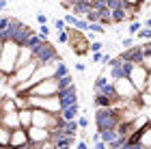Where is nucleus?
<instances>
[{
    "label": "nucleus",
    "instance_id": "nucleus-29",
    "mask_svg": "<svg viewBox=\"0 0 151 149\" xmlns=\"http://www.w3.org/2000/svg\"><path fill=\"white\" fill-rule=\"evenodd\" d=\"M54 28H56V32H58V30H65V28H67L65 19H56V22H54Z\"/></svg>",
    "mask_w": 151,
    "mask_h": 149
},
{
    "label": "nucleus",
    "instance_id": "nucleus-33",
    "mask_svg": "<svg viewBox=\"0 0 151 149\" xmlns=\"http://www.w3.org/2000/svg\"><path fill=\"white\" fill-rule=\"evenodd\" d=\"M78 149H86V143H82V140H78V143H73Z\"/></svg>",
    "mask_w": 151,
    "mask_h": 149
},
{
    "label": "nucleus",
    "instance_id": "nucleus-34",
    "mask_svg": "<svg viewBox=\"0 0 151 149\" xmlns=\"http://www.w3.org/2000/svg\"><path fill=\"white\" fill-rule=\"evenodd\" d=\"M76 69H78V71H84L86 67H84V63H76Z\"/></svg>",
    "mask_w": 151,
    "mask_h": 149
},
{
    "label": "nucleus",
    "instance_id": "nucleus-12",
    "mask_svg": "<svg viewBox=\"0 0 151 149\" xmlns=\"http://www.w3.org/2000/svg\"><path fill=\"white\" fill-rule=\"evenodd\" d=\"M58 114L63 117L65 121H71V119H78V114H80V106H78V101L76 104H69V106H63L58 110Z\"/></svg>",
    "mask_w": 151,
    "mask_h": 149
},
{
    "label": "nucleus",
    "instance_id": "nucleus-5",
    "mask_svg": "<svg viewBox=\"0 0 151 149\" xmlns=\"http://www.w3.org/2000/svg\"><path fill=\"white\" fill-rule=\"evenodd\" d=\"M112 89L116 93V97H121V99H134V97H138V91H136V86L132 84V80H129L127 76L112 78Z\"/></svg>",
    "mask_w": 151,
    "mask_h": 149
},
{
    "label": "nucleus",
    "instance_id": "nucleus-23",
    "mask_svg": "<svg viewBox=\"0 0 151 149\" xmlns=\"http://www.w3.org/2000/svg\"><path fill=\"white\" fill-rule=\"evenodd\" d=\"M140 22H136V19H132V22H129V28H127V32H129V35H136V32H138L140 30Z\"/></svg>",
    "mask_w": 151,
    "mask_h": 149
},
{
    "label": "nucleus",
    "instance_id": "nucleus-2",
    "mask_svg": "<svg viewBox=\"0 0 151 149\" xmlns=\"http://www.w3.org/2000/svg\"><path fill=\"white\" fill-rule=\"evenodd\" d=\"M67 43L71 45V52L76 54V56H84V54H88L91 50H88V39L84 35V30H78V28H73V26H67Z\"/></svg>",
    "mask_w": 151,
    "mask_h": 149
},
{
    "label": "nucleus",
    "instance_id": "nucleus-36",
    "mask_svg": "<svg viewBox=\"0 0 151 149\" xmlns=\"http://www.w3.org/2000/svg\"><path fill=\"white\" fill-rule=\"evenodd\" d=\"M142 26H147V28H151V17H147V19H145V24H142Z\"/></svg>",
    "mask_w": 151,
    "mask_h": 149
},
{
    "label": "nucleus",
    "instance_id": "nucleus-11",
    "mask_svg": "<svg viewBox=\"0 0 151 149\" xmlns=\"http://www.w3.org/2000/svg\"><path fill=\"white\" fill-rule=\"evenodd\" d=\"M0 123L6 125L9 130H15V127L22 125V123H19V117H17V110H11V112H0Z\"/></svg>",
    "mask_w": 151,
    "mask_h": 149
},
{
    "label": "nucleus",
    "instance_id": "nucleus-17",
    "mask_svg": "<svg viewBox=\"0 0 151 149\" xmlns=\"http://www.w3.org/2000/svg\"><path fill=\"white\" fill-rule=\"evenodd\" d=\"M86 32H97V35H104L106 28H104V24H99V22H88Z\"/></svg>",
    "mask_w": 151,
    "mask_h": 149
},
{
    "label": "nucleus",
    "instance_id": "nucleus-9",
    "mask_svg": "<svg viewBox=\"0 0 151 149\" xmlns=\"http://www.w3.org/2000/svg\"><path fill=\"white\" fill-rule=\"evenodd\" d=\"M56 95H58V99H60V104H63V106H69V104H76V101H78V89H76V84L71 82L69 86L60 89Z\"/></svg>",
    "mask_w": 151,
    "mask_h": 149
},
{
    "label": "nucleus",
    "instance_id": "nucleus-1",
    "mask_svg": "<svg viewBox=\"0 0 151 149\" xmlns=\"http://www.w3.org/2000/svg\"><path fill=\"white\" fill-rule=\"evenodd\" d=\"M17 52H19V43L15 39H4L2 41V50H0V73L9 78L15 71V63H17Z\"/></svg>",
    "mask_w": 151,
    "mask_h": 149
},
{
    "label": "nucleus",
    "instance_id": "nucleus-8",
    "mask_svg": "<svg viewBox=\"0 0 151 149\" xmlns=\"http://www.w3.org/2000/svg\"><path fill=\"white\" fill-rule=\"evenodd\" d=\"M30 140H28V132H26V127H15V130H11V138H9V147H28Z\"/></svg>",
    "mask_w": 151,
    "mask_h": 149
},
{
    "label": "nucleus",
    "instance_id": "nucleus-31",
    "mask_svg": "<svg viewBox=\"0 0 151 149\" xmlns=\"http://www.w3.org/2000/svg\"><path fill=\"white\" fill-rule=\"evenodd\" d=\"M121 45H123V48H132V45H134V37H125L121 41Z\"/></svg>",
    "mask_w": 151,
    "mask_h": 149
},
{
    "label": "nucleus",
    "instance_id": "nucleus-35",
    "mask_svg": "<svg viewBox=\"0 0 151 149\" xmlns=\"http://www.w3.org/2000/svg\"><path fill=\"white\" fill-rule=\"evenodd\" d=\"M6 9V0H0V11H4Z\"/></svg>",
    "mask_w": 151,
    "mask_h": 149
},
{
    "label": "nucleus",
    "instance_id": "nucleus-6",
    "mask_svg": "<svg viewBox=\"0 0 151 149\" xmlns=\"http://www.w3.org/2000/svg\"><path fill=\"white\" fill-rule=\"evenodd\" d=\"M127 78L132 80V84L136 86V91H138V93L145 91V86H147V69L140 63H132V65H129Z\"/></svg>",
    "mask_w": 151,
    "mask_h": 149
},
{
    "label": "nucleus",
    "instance_id": "nucleus-13",
    "mask_svg": "<svg viewBox=\"0 0 151 149\" xmlns=\"http://www.w3.org/2000/svg\"><path fill=\"white\" fill-rule=\"evenodd\" d=\"M17 117H19V123H22V127L32 125V112H30V106L17 108Z\"/></svg>",
    "mask_w": 151,
    "mask_h": 149
},
{
    "label": "nucleus",
    "instance_id": "nucleus-20",
    "mask_svg": "<svg viewBox=\"0 0 151 149\" xmlns=\"http://www.w3.org/2000/svg\"><path fill=\"white\" fill-rule=\"evenodd\" d=\"M67 73H69V69H67V65L60 60V63L56 65V73H54V76H56V78H63V76H67Z\"/></svg>",
    "mask_w": 151,
    "mask_h": 149
},
{
    "label": "nucleus",
    "instance_id": "nucleus-4",
    "mask_svg": "<svg viewBox=\"0 0 151 149\" xmlns=\"http://www.w3.org/2000/svg\"><path fill=\"white\" fill-rule=\"evenodd\" d=\"M116 123H119V117L110 106H97V112H95V127L97 130L116 127Z\"/></svg>",
    "mask_w": 151,
    "mask_h": 149
},
{
    "label": "nucleus",
    "instance_id": "nucleus-26",
    "mask_svg": "<svg viewBox=\"0 0 151 149\" xmlns=\"http://www.w3.org/2000/svg\"><path fill=\"white\" fill-rule=\"evenodd\" d=\"M123 2H125L127 6H132V9H134L136 13L140 11V0H123Z\"/></svg>",
    "mask_w": 151,
    "mask_h": 149
},
{
    "label": "nucleus",
    "instance_id": "nucleus-19",
    "mask_svg": "<svg viewBox=\"0 0 151 149\" xmlns=\"http://www.w3.org/2000/svg\"><path fill=\"white\" fill-rule=\"evenodd\" d=\"M140 65L145 67V69H151V50L142 52V58H140Z\"/></svg>",
    "mask_w": 151,
    "mask_h": 149
},
{
    "label": "nucleus",
    "instance_id": "nucleus-3",
    "mask_svg": "<svg viewBox=\"0 0 151 149\" xmlns=\"http://www.w3.org/2000/svg\"><path fill=\"white\" fill-rule=\"evenodd\" d=\"M60 91V82L56 76H50L45 80H39L37 84H32L28 91H26V95H56Z\"/></svg>",
    "mask_w": 151,
    "mask_h": 149
},
{
    "label": "nucleus",
    "instance_id": "nucleus-21",
    "mask_svg": "<svg viewBox=\"0 0 151 149\" xmlns=\"http://www.w3.org/2000/svg\"><path fill=\"white\" fill-rule=\"evenodd\" d=\"M86 26H88V22H86V19L84 17H76V22H73V28H78V30H84L86 32Z\"/></svg>",
    "mask_w": 151,
    "mask_h": 149
},
{
    "label": "nucleus",
    "instance_id": "nucleus-7",
    "mask_svg": "<svg viewBox=\"0 0 151 149\" xmlns=\"http://www.w3.org/2000/svg\"><path fill=\"white\" fill-rule=\"evenodd\" d=\"M56 56H58L56 48H54L47 39H43L41 43L35 45V60H37V63H45V60H52V58H56Z\"/></svg>",
    "mask_w": 151,
    "mask_h": 149
},
{
    "label": "nucleus",
    "instance_id": "nucleus-38",
    "mask_svg": "<svg viewBox=\"0 0 151 149\" xmlns=\"http://www.w3.org/2000/svg\"><path fill=\"white\" fill-rule=\"evenodd\" d=\"M6 2H11V0H6Z\"/></svg>",
    "mask_w": 151,
    "mask_h": 149
},
{
    "label": "nucleus",
    "instance_id": "nucleus-28",
    "mask_svg": "<svg viewBox=\"0 0 151 149\" xmlns=\"http://www.w3.org/2000/svg\"><path fill=\"white\" fill-rule=\"evenodd\" d=\"M76 121H78V125H80V130H86V127H88V119H86V117H78V119H76Z\"/></svg>",
    "mask_w": 151,
    "mask_h": 149
},
{
    "label": "nucleus",
    "instance_id": "nucleus-25",
    "mask_svg": "<svg viewBox=\"0 0 151 149\" xmlns=\"http://www.w3.org/2000/svg\"><path fill=\"white\" fill-rule=\"evenodd\" d=\"M101 48H104V43H101V41L91 39V43H88V50H91V52H97V50H101Z\"/></svg>",
    "mask_w": 151,
    "mask_h": 149
},
{
    "label": "nucleus",
    "instance_id": "nucleus-32",
    "mask_svg": "<svg viewBox=\"0 0 151 149\" xmlns=\"http://www.w3.org/2000/svg\"><path fill=\"white\" fill-rule=\"evenodd\" d=\"M37 22L39 24H47V17L43 15V13H37Z\"/></svg>",
    "mask_w": 151,
    "mask_h": 149
},
{
    "label": "nucleus",
    "instance_id": "nucleus-22",
    "mask_svg": "<svg viewBox=\"0 0 151 149\" xmlns=\"http://www.w3.org/2000/svg\"><path fill=\"white\" fill-rule=\"evenodd\" d=\"M138 35V39H151V28H147V26H140V30L136 32Z\"/></svg>",
    "mask_w": 151,
    "mask_h": 149
},
{
    "label": "nucleus",
    "instance_id": "nucleus-16",
    "mask_svg": "<svg viewBox=\"0 0 151 149\" xmlns=\"http://www.w3.org/2000/svg\"><path fill=\"white\" fill-rule=\"evenodd\" d=\"M9 138H11V130L0 123V147H9Z\"/></svg>",
    "mask_w": 151,
    "mask_h": 149
},
{
    "label": "nucleus",
    "instance_id": "nucleus-15",
    "mask_svg": "<svg viewBox=\"0 0 151 149\" xmlns=\"http://www.w3.org/2000/svg\"><path fill=\"white\" fill-rule=\"evenodd\" d=\"M11 110H17L13 97H2V101H0V112H11Z\"/></svg>",
    "mask_w": 151,
    "mask_h": 149
},
{
    "label": "nucleus",
    "instance_id": "nucleus-18",
    "mask_svg": "<svg viewBox=\"0 0 151 149\" xmlns=\"http://www.w3.org/2000/svg\"><path fill=\"white\" fill-rule=\"evenodd\" d=\"M138 99H140V104L145 106V108H151V91H140L138 93Z\"/></svg>",
    "mask_w": 151,
    "mask_h": 149
},
{
    "label": "nucleus",
    "instance_id": "nucleus-24",
    "mask_svg": "<svg viewBox=\"0 0 151 149\" xmlns=\"http://www.w3.org/2000/svg\"><path fill=\"white\" fill-rule=\"evenodd\" d=\"M58 82H60V89H65V86H69L71 82H73V78L67 73V76H63V78H58Z\"/></svg>",
    "mask_w": 151,
    "mask_h": 149
},
{
    "label": "nucleus",
    "instance_id": "nucleus-27",
    "mask_svg": "<svg viewBox=\"0 0 151 149\" xmlns=\"http://www.w3.org/2000/svg\"><path fill=\"white\" fill-rule=\"evenodd\" d=\"M41 28H39V35H43V37H50V32H52V28L47 24H39Z\"/></svg>",
    "mask_w": 151,
    "mask_h": 149
},
{
    "label": "nucleus",
    "instance_id": "nucleus-10",
    "mask_svg": "<svg viewBox=\"0 0 151 149\" xmlns=\"http://www.w3.org/2000/svg\"><path fill=\"white\" fill-rule=\"evenodd\" d=\"M134 132H136V138H138L136 147H151V119L142 127H138V130H134Z\"/></svg>",
    "mask_w": 151,
    "mask_h": 149
},
{
    "label": "nucleus",
    "instance_id": "nucleus-14",
    "mask_svg": "<svg viewBox=\"0 0 151 149\" xmlns=\"http://www.w3.org/2000/svg\"><path fill=\"white\" fill-rule=\"evenodd\" d=\"M116 97H110V95H104V93H99V91H95V97H93V101H95V106H110L112 101H114Z\"/></svg>",
    "mask_w": 151,
    "mask_h": 149
},
{
    "label": "nucleus",
    "instance_id": "nucleus-30",
    "mask_svg": "<svg viewBox=\"0 0 151 149\" xmlns=\"http://www.w3.org/2000/svg\"><path fill=\"white\" fill-rule=\"evenodd\" d=\"M104 60V52L97 50V52H93V63H101Z\"/></svg>",
    "mask_w": 151,
    "mask_h": 149
},
{
    "label": "nucleus",
    "instance_id": "nucleus-37",
    "mask_svg": "<svg viewBox=\"0 0 151 149\" xmlns=\"http://www.w3.org/2000/svg\"><path fill=\"white\" fill-rule=\"evenodd\" d=\"M2 97H4V95H2V93H0V101H2Z\"/></svg>",
    "mask_w": 151,
    "mask_h": 149
}]
</instances>
